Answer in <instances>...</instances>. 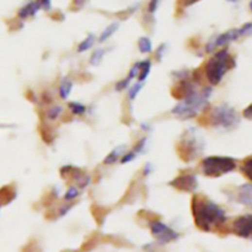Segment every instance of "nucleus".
<instances>
[{
	"instance_id": "2f4dec72",
	"label": "nucleus",
	"mask_w": 252,
	"mask_h": 252,
	"mask_svg": "<svg viewBox=\"0 0 252 252\" xmlns=\"http://www.w3.org/2000/svg\"><path fill=\"white\" fill-rule=\"evenodd\" d=\"M229 1H236V0H229Z\"/></svg>"
},
{
	"instance_id": "b1692460",
	"label": "nucleus",
	"mask_w": 252,
	"mask_h": 252,
	"mask_svg": "<svg viewBox=\"0 0 252 252\" xmlns=\"http://www.w3.org/2000/svg\"><path fill=\"white\" fill-rule=\"evenodd\" d=\"M147 143H148L147 138H142V139H140L139 142L137 143V144L134 145L133 149H132L131 151H133L134 154H135L138 156V155L142 154V152L145 150V145H147Z\"/></svg>"
},
{
	"instance_id": "9d476101",
	"label": "nucleus",
	"mask_w": 252,
	"mask_h": 252,
	"mask_svg": "<svg viewBox=\"0 0 252 252\" xmlns=\"http://www.w3.org/2000/svg\"><path fill=\"white\" fill-rule=\"evenodd\" d=\"M42 8L41 5L40 0H34V1H30L29 4H26L25 6H22L20 10H18L17 15L20 18H27L31 17V16H34L37 14V11L40 10Z\"/></svg>"
},
{
	"instance_id": "aec40b11",
	"label": "nucleus",
	"mask_w": 252,
	"mask_h": 252,
	"mask_svg": "<svg viewBox=\"0 0 252 252\" xmlns=\"http://www.w3.org/2000/svg\"><path fill=\"white\" fill-rule=\"evenodd\" d=\"M62 113H63V107L59 105H55L47 111V118L50 119V121H55V119L61 117Z\"/></svg>"
},
{
	"instance_id": "f8f14e48",
	"label": "nucleus",
	"mask_w": 252,
	"mask_h": 252,
	"mask_svg": "<svg viewBox=\"0 0 252 252\" xmlns=\"http://www.w3.org/2000/svg\"><path fill=\"white\" fill-rule=\"evenodd\" d=\"M71 89H73V82H71L70 78L66 76L62 79L61 84H59V89H58V94H59L62 100H67L69 98Z\"/></svg>"
},
{
	"instance_id": "dca6fc26",
	"label": "nucleus",
	"mask_w": 252,
	"mask_h": 252,
	"mask_svg": "<svg viewBox=\"0 0 252 252\" xmlns=\"http://www.w3.org/2000/svg\"><path fill=\"white\" fill-rule=\"evenodd\" d=\"M95 42H96V37H95L92 34H89V36H86V38H84V40L78 45V52L79 53L86 52V50H89L90 48L95 45Z\"/></svg>"
},
{
	"instance_id": "bb28decb",
	"label": "nucleus",
	"mask_w": 252,
	"mask_h": 252,
	"mask_svg": "<svg viewBox=\"0 0 252 252\" xmlns=\"http://www.w3.org/2000/svg\"><path fill=\"white\" fill-rule=\"evenodd\" d=\"M244 117L247 119H252V103L244 110Z\"/></svg>"
},
{
	"instance_id": "1a4fd4ad",
	"label": "nucleus",
	"mask_w": 252,
	"mask_h": 252,
	"mask_svg": "<svg viewBox=\"0 0 252 252\" xmlns=\"http://www.w3.org/2000/svg\"><path fill=\"white\" fill-rule=\"evenodd\" d=\"M170 186L175 187L179 191H186V192H192L195 191L198 186V181L197 177L192 173H185V175H181V176L173 179L172 181L170 182Z\"/></svg>"
},
{
	"instance_id": "39448f33",
	"label": "nucleus",
	"mask_w": 252,
	"mask_h": 252,
	"mask_svg": "<svg viewBox=\"0 0 252 252\" xmlns=\"http://www.w3.org/2000/svg\"><path fill=\"white\" fill-rule=\"evenodd\" d=\"M235 159L228 156H207L201 163L202 172L207 177H219L236 168Z\"/></svg>"
},
{
	"instance_id": "393cba45",
	"label": "nucleus",
	"mask_w": 252,
	"mask_h": 252,
	"mask_svg": "<svg viewBox=\"0 0 252 252\" xmlns=\"http://www.w3.org/2000/svg\"><path fill=\"white\" fill-rule=\"evenodd\" d=\"M129 84H131V80H129L128 78H124V79L119 80V82L116 84L115 87L117 91H123L124 89H127V87L129 86Z\"/></svg>"
},
{
	"instance_id": "f03ea898",
	"label": "nucleus",
	"mask_w": 252,
	"mask_h": 252,
	"mask_svg": "<svg viewBox=\"0 0 252 252\" xmlns=\"http://www.w3.org/2000/svg\"><path fill=\"white\" fill-rule=\"evenodd\" d=\"M212 95V89L208 86L200 89L198 86L192 87L186 95H184L181 101L173 106L171 113L180 119L195 118L208 106V100Z\"/></svg>"
},
{
	"instance_id": "0eeeda50",
	"label": "nucleus",
	"mask_w": 252,
	"mask_h": 252,
	"mask_svg": "<svg viewBox=\"0 0 252 252\" xmlns=\"http://www.w3.org/2000/svg\"><path fill=\"white\" fill-rule=\"evenodd\" d=\"M150 231H151V235L155 237V240L161 245L176 241L180 237V234L175 229L170 228L168 224L160 220H152L150 223Z\"/></svg>"
},
{
	"instance_id": "f3484780",
	"label": "nucleus",
	"mask_w": 252,
	"mask_h": 252,
	"mask_svg": "<svg viewBox=\"0 0 252 252\" xmlns=\"http://www.w3.org/2000/svg\"><path fill=\"white\" fill-rule=\"evenodd\" d=\"M138 48H139L140 53H150L152 50V43L150 38L148 37H140L138 41Z\"/></svg>"
},
{
	"instance_id": "412c9836",
	"label": "nucleus",
	"mask_w": 252,
	"mask_h": 252,
	"mask_svg": "<svg viewBox=\"0 0 252 252\" xmlns=\"http://www.w3.org/2000/svg\"><path fill=\"white\" fill-rule=\"evenodd\" d=\"M144 85H145V83L135 82V84H134L128 91V99H129V100H131V101L135 100V99H137V96H138V94H139L140 90L143 89V86H144Z\"/></svg>"
},
{
	"instance_id": "4468645a",
	"label": "nucleus",
	"mask_w": 252,
	"mask_h": 252,
	"mask_svg": "<svg viewBox=\"0 0 252 252\" xmlns=\"http://www.w3.org/2000/svg\"><path fill=\"white\" fill-rule=\"evenodd\" d=\"M118 27H119L118 22H113V24H111L110 26L106 27V29L103 30L102 34H100V37H99V42L100 43L106 42V41H107L111 36H113V34L118 30Z\"/></svg>"
},
{
	"instance_id": "20e7f679",
	"label": "nucleus",
	"mask_w": 252,
	"mask_h": 252,
	"mask_svg": "<svg viewBox=\"0 0 252 252\" xmlns=\"http://www.w3.org/2000/svg\"><path fill=\"white\" fill-rule=\"evenodd\" d=\"M208 123L214 128L231 129L239 123V116L228 103L216 106L208 113Z\"/></svg>"
},
{
	"instance_id": "2eb2a0df",
	"label": "nucleus",
	"mask_w": 252,
	"mask_h": 252,
	"mask_svg": "<svg viewBox=\"0 0 252 252\" xmlns=\"http://www.w3.org/2000/svg\"><path fill=\"white\" fill-rule=\"evenodd\" d=\"M68 110L70 111L71 115L74 116H82L86 112V106L79 101H71L68 103Z\"/></svg>"
},
{
	"instance_id": "f257e3e1",
	"label": "nucleus",
	"mask_w": 252,
	"mask_h": 252,
	"mask_svg": "<svg viewBox=\"0 0 252 252\" xmlns=\"http://www.w3.org/2000/svg\"><path fill=\"white\" fill-rule=\"evenodd\" d=\"M192 214L196 226L202 231L218 230L226 223L225 210L202 196H195L192 200Z\"/></svg>"
},
{
	"instance_id": "6ab92c4d",
	"label": "nucleus",
	"mask_w": 252,
	"mask_h": 252,
	"mask_svg": "<svg viewBox=\"0 0 252 252\" xmlns=\"http://www.w3.org/2000/svg\"><path fill=\"white\" fill-rule=\"evenodd\" d=\"M241 171H242V173L245 175V177L252 182V156L247 158L246 160L242 163Z\"/></svg>"
},
{
	"instance_id": "c756f323",
	"label": "nucleus",
	"mask_w": 252,
	"mask_h": 252,
	"mask_svg": "<svg viewBox=\"0 0 252 252\" xmlns=\"http://www.w3.org/2000/svg\"><path fill=\"white\" fill-rule=\"evenodd\" d=\"M196 1H198V0H184V6H188V5H192L193 3H196Z\"/></svg>"
},
{
	"instance_id": "6e6552de",
	"label": "nucleus",
	"mask_w": 252,
	"mask_h": 252,
	"mask_svg": "<svg viewBox=\"0 0 252 252\" xmlns=\"http://www.w3.org/2000/svg\"><path fill=\"white\" fill-rule=\"evenodd\" d=\"M231 229L234 234L244 239H251L252 237V214L241 216L233 221Z\"/></svg>"
},
{
	"instance_id": "7ed1b4c3",
	"label": "nucleus",
	"mask_w": 252,
	"mask_h": 252,
	"mask_svg": "<svg viewBox=\"0 0 252 252\" xmlns=\"http://www.w3.org/2000/svg\"><path fill=\"white\" fill-rule=\"evenodd\" d=\"M235 66V59L228 50H219L207 61L204 75L210 85H218L229 70Z\"/></svg>"
},
{
	"instance_id": "a878e982",
	"label": "nucleus",
	"mask_w": 252,
	"mask_h": 252,
	"mask_svg": "<svg viewBox=\"0 0 252 252\" xmlns=\"http://www.w3.org/2000/svg\"><path fill=\"white\" fill-rule=\"evenodd\" d=\"M158 1H159V0H151V1L149 3L148 10H149L150 14L155 13V10H156V8H158Z\"/></svg>"
},
{
	"instance_id": "cd10ccee",
	"label": "nucleus",
	"mask_w": 252,
	"mask_h": 252,
	"mask_svg": "<svg viewBox=\"0 0 252 252\" xmlns=\"http://www.w3.org/2000/svg\"><path fill=\"white\" fill-rule=\"evenodd\" d=\"M151 172H152L151 164H147V165L144 166V171H143V173H144V176H149V175Z\"/></svg>"
},
{
	"instance_id": "4be33fe9",
	"label": "nucleus",
	"mask_w": 252,
	"mask_h": 252,
	"mask_svg": "<svg viewBox=\"0 0 252 252\" xmlns=\"http://www.w3.org/2000/svg\"><path fill=\"white\" fill-rule=\"evenodd\" d=\"M103 55H105V50H102V48H99V50H96L95 52H92L91 57H90V64H91V66H98V64H100V62L102 61Z\"/></svg>"
},
{
	"instance_id": "7c9ffc66",
	"label": "nucleus",
	"mask_w": 252,
	"mask_h": 252,
	"mask_svg": "<svg viewBox=\"0 0 252 252\" xmlns=\"http://www.w3.org/2000/svg\"><path fill=\"white\" fill-rule=\"evenodd\" d=\"M250 9H251V11H252V1H251V3H250Z\"/></svg>"
},
{
	"instance_id": "9b49d317",
	"label": "nucleus",
	"mask_w": 252,
	"mask_h": 252,
	"mask_svg": "<svg viewBox=\"0 0 252 252\" xmlns=\"http://www.w3.org/2000/svg\"><path fill=\"white\" fill-rule=\"evenodd\" d=\"M126 150L127 147L126 145H118V147H116L110 154L107 155L103 160V164L105 165H113L115 163H117L118 160H121V158L126 154Z\"/></svg>"
},
{
	"instance_id": "ddd939ff",
	"label": "nucleus",
	"mask_w": 252,
	"mask_h": 252,
	"mask_svg": "<svg viewBox=\"0 0 252 252\" xmlns=\"http://www.w3.org/2000/svg\"><path fill=\"white\" fill-rule=\"evenodd\" d=\"M150 70H151V62L150 59H145V61L140 62V71L139 75L137 78L138 83H145L149 76Z\"/></svg>"
},
{
	"instance_id": "c85d7f7f",
	"label": "nucleus",
	"mask_w": 252,
	"mask_h": 252,
	"mask_svg": "<svg viewBox=\"0 0 252 252\" xmlns=\"http://www.w3.org/2000/svg\"><path fill=\"white\" fill-rule=\"evenodd\" d=\"M40 1L42 8H45L46 10H47V9H50V0H40Z\"/></svg>"
},
{
	"instance_id": "423d86ee",
	"label": "nucleus",
	"mask_w": 252,
	"mask_h": 252,
	"mask_svg": "<svg viewBox=\"0 0 252 252\" xmlns=\"http://www.w3.org/2000/svg\"><path fill=\"white\" fill-rule=\"evenodd\" d=\"M252 34V24H246L242 27H240V29H234L230 30V31H226L224 32V34L217 36L213 41H210V42L205 46V50H207V53H213L214 50H218V48L224 47V46L229 45V43L239 40L240 37L246 36V34Z\"/></svg>"
},
{
	"instance_id": "5701e85b",
	"label": "nucleus",
	"mask_w": 252,
	"mask_h": 252,
	"mask_svg": "<svg viewBox=\"0 0 252 252\" xmlns=\"http://www.w3.org/2000/svg\"><path fill=\"white\" fill-rule=\"evenodd\" d=\"M139 71H140V62H137V63H134L133 66H132V68L129 69L127 78H128L131 82L134 79H137L138 75H139Z\"/></svg>"
},
{
	"instance_id": "a211bd4d",
	"label": "nucleus",
	"mask_w": 252,
	"mask_h": 252,
	"mask_svg": "<svg viewBox=\"0 0 252 252\" xmlns=\"http://www.w3.org/2000/svg\"><path fill=\"white\" fill-rule=\"evenodd\" d=\"M80 195V188L78 186H70L68 189L64 193V201L66 202H71L74 201L75 198L79 197Z\"/></svg>"
}]
</instances>
